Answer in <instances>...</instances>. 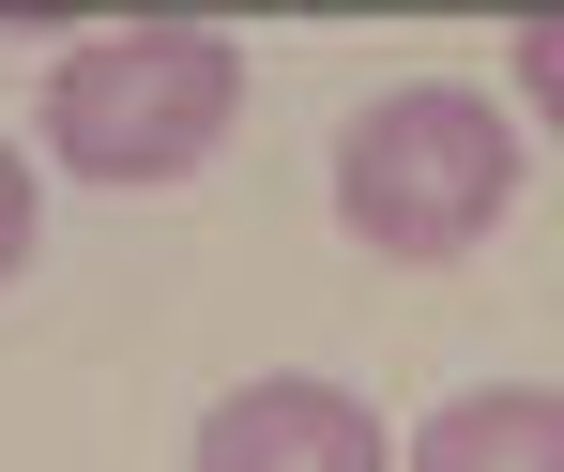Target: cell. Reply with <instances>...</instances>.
Instances as JSON below:
<instances>
[{
    "label": "cell",
    "instance_id": "obj_1",
    "mask_svg": "<svg viewBox=\"0 0 564 472\" xmlns=\"http://www.w3.org/2000/svg\"><path fill=\"white\" fill-rule=\"evenodd\" d=\"M519 198V107L473 77H397L336 122V229L381 260H473Z\"/></svg>",
    "mask_w": 564,
    "mask_h": 472
},
{
    "label": "cell",
    "instance_id": "obj_2",
    "mask_svg": "<svg viewBox=\"0 0 564 472\" xmlns=\"http://www.w3.org/2000/svg\"><path fill=\"white\" fill-rule=\"evenodd\" d=\"M245 122V46L198 31V15H138V31H93L46 62V168L62 184H184L214 168V138Z\"/></svg>",
    "mask_w": 564,
    "mask_h": 472
},
{
    "label": "cell",
    "instance_id": "obj_3",
    "mask_svg": "<svg viewBox=\"0 0 564 472\" xmlns=\"http://www.w3.org/2000/svg\"><path fill=\"white\" fill-rule=\"evenodd\" d=\"M184 472H397V427H381L351 381H229L214 411H198V458Z\"/></svg>",
    "mask_w": 564,
    "mask_h": 472
},
{
    "label": "cell",
    "instance_id": "obj_4",
    "mask_svg": "<svg viewBox=\"0 0 564 472\" xmlns=\"http://www.w3.org/2000/svg\"><path fill=\"white\" fill-rule=\"evenodd\" d=\"M397 472H564V396L550 381H488V396H443L412 427Z\"/></svg>",
    "mask_w": 564,
    "mask_h": 472
},
{
    "label": "cell",
    "instance_id": "obj_5",
    "mask_svg": "<svg viewBox=\"0 0 564 472\" xmlns=\"http://www.w3.org/2000/svg\"><path fill=\"white\" fill-rule=\"evenodd\" d=\"M503 92H519V107L564 138V15H519V46H503Z\"/></svg>",
    "mask_w": 564,
    "mask_h": 472
},
{
    "label": "cell",
    "instance_id": "obj_6",
    "mask_svg": "<svg viewBox=\"0 0 564 472\" xmlns=\"http://www.w3.org/2000/svg\"><path fill=\"white\" fill-rule=\"evenodd\" d=\"M31 244H46V184H31V153L0 138V275H15Z\"/></svg>",
    "mask_w": 564,
    "mask_h": 472
}]
</instances>
